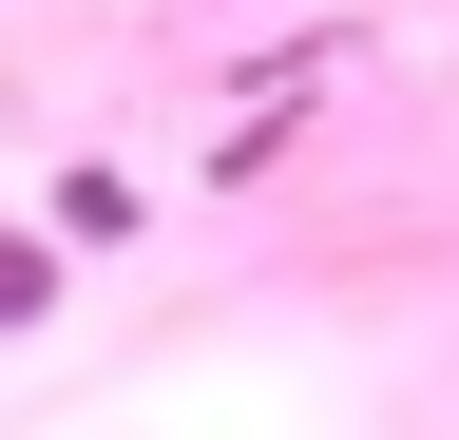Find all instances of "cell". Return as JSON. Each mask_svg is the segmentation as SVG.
<instances>
[{"label": "cell", "mask_w": 459, "mask_h": 440, "mask_svg": "<svg viewBox=\"0 0 459 440\" xmlns=\"http://www.w3.org/2000/svg\"><path fill=\"white\" fill-rule=\"evenodd\" d=\"M57 306H77V249H57V230H0V345L57 325Z\"/></svg>", "instance_id": "obj_1"}, {"label": "cell", "mask_w": 459, "mask_h": 440, "mask_svg": "<svg viewBox=\"0 0 459 440\" xmlns=\"http://www.w3.org/2000/svg\"><path fill=\"white\" fill-rule=\"evenodd\" d=\"M39 230H57V249H134V173H57Z\"/></svg>", "instance_id": "obj_2"}]
</instances>
